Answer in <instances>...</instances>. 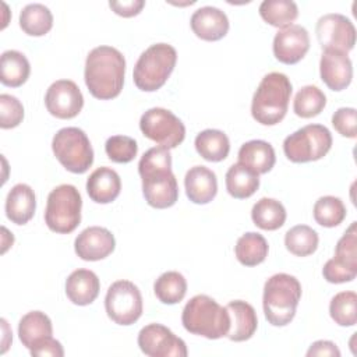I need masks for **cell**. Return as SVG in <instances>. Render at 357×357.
Here are the masks:
<instances>
[{"label": "cell", "instance_id": "1", "mask_svg": "<svg viewBox=\"0 0 357 357\" xmlns=\"http://www.w3.org/2000/svg\"><path fill=\"white\" fill-rule=\"evenodd\" d=\"M138 173L148 205L165 209L176 204L178 199V185L172 172V155L167 148L153 146L148 149L139 159Z\"/></svg>", "mask_w": 357, "mask_h": 357}, {"label": "cell", "instance_id": "2", "mask_svg": "<svg viewBox=\"0 0 357 357\" xmlns=\"http://www.w3.org/2000/svg\"><path fill=\"white\" fill-rule=\"evenodd\" d=\"M124 74L126 59L116 47L98 46L88 53L84 78L93 98L109 100L119 96L123 89Z\"/></svg>", "mask_w": 357, "mask_h": 357}, {"label": "cell", "instance_id": "3", "mask_svg": "<svg viewBox=\"0 0 357 357\" xmlns=\"http://www.w3.org/2000/svg\"><path fill=\"white\" fill-rule=\"evenodd\" d=\"M291 91L293 86L286 74H266L252 96L251 114L254 120L262 126L280 123L287 113Z\"/></svg>", "mask_w": 357, "mask_h": 357}, {"label": "cell", "instance_id": "4", "mask_svg": "<svg viewBox=\"0 0 357 357\" xmlns=\"http://www.w3.org/2000/svg\"><path fill=\"white\" fill-rule=\"evenodd\" d=\"M301 298V284L289 273L271 276L264 286L262 307L266 321L273 326L290 324Z\"/></svg>", "mask_w": 357, "mask_h": 357}, {"label": "cell", "instance_id": "5", "mask_svg": "<svg viewBox=\"0 0 357 357\" xmlns=\"http://www.w3.org/2000/svg\"><path fill=\"white\" fill-rule=\"evenodd\" d=\"M181 322L187 332L206 339H220L227 335L230 328L226 307L219 305L206 294H197L185 304Z\"/></svg>", "mask_w": 357, "mask_h": 357}, {"label": "cell", "instance_id": "6", "mask_svg": "<svg viewBox=\"0 0 357 357\" xmlns=\"http://www.w3.org/2000/svg\"><path fill=\"white\" fill-rule=\"evenodd\" d=\"M177 52L169 43H155L141 53L134 66V84L138 89L153 92L162 88L174 70Z\"/></svg>", "mask_w": 357, "mask_h": 357}, {"label": "cell", "instance_id": "7", "mask_svg": "<svg viewBox=\"0 0 357 357\" xmlns=\"http://www.w3.org/2000/svg\"><path fill=\"white\" fill-rule=\"evenodd\" d=\"M82 198L73 184H60L47 195L45 223L59 234L74 231L81 222Z\"/></svg>", "mask_w": 357, "mask_h": 357}, {"label": "cell", "instance_id": "8", "mask_svg": "<svg viewBox=\"0 0 357 357\" xmlns=\"http://www.w3.org/2000/svg\"><path fill=\"white\" fill-rule=\"evenodd\" d=\"M56 159L71 173L82 174L93 163V149L86 134L78 127L59 130L52 141Z\"/></svg>", "mask_w": 357, "mask_h": 357}, {"label": "cell", "instance_id": "9", "mask_svg": "<svg viewBox=\"0 0 357 357\" xmlns=\"http://www.w3.org/2000/svg\"><path fill=\"white\" fill-rule=\"evenodd\" d=\"M331 146L332 134L322 124L304 126L283 141V152L294 163L319 160L329 152Z\"/></svg>", "mask_w": 357, "mask_h": 357}, {"label": "cell", "instance_id": "10", "mask_svg": "<svg viewBox=\"0 0 357 357\" xmlns=\"http://www.w3.org/2000/svg\"><path fill=\"white\" fill-rule=\"evenodd\" d=\"M139 128L146 138L167 149L178 146L185 138V127L183 121L163 107H152L146 110L141 116Z\"/></svg>", "mask_w": 357, "mask_h": 357}, {"label": "cell", "instance_id": "11", "mask_svg": "<svg viewBox=\"0 0 357 357\" xmlns=\"http://www.w3.org/2000/svg\"><path fill=\"white\" fill-rule=\"evenodd\" d=\"M107 317L119 325H131L142 315V296L130 280H117L110 284L105 297Z\"/></svg>", "mask_w": 357, "mask_h": 357}, {"label": "cell", "instance_id": "12", "mask_svg": "<svg viewBox=\"0 0 357 357\" xmlns=\"http://www.w3.org/2000/svg\"><path fill=\"white\" fill-rule=\"evenodd\" d=\"M322 275L329 283L351 282L357 276V222H353L339 238L335 257L326 261Z\"/></svg>", "mask_w": 357, "mask_h": 357}, {"label": "cell", "instance_id": "13", "mask_svg": "<svg viewBox=\"0 0 357 357\" xmlns=\"http://www.w3.org/2000/svg\"><path fill=\"white\" fill-rule=\"evenodd\" d=\"M315 33L322 50L347 54L356 45V28L343 14L331 13L322 15L317 22Z\"/></svg>", "mask_w": 357, "mask_h": 357}, {"label": "cell", "instance_id": "14", "mask_svg": "<svg viewBox=\"0 0 357 357\" xmlns=\"http://www.w3.org/2000/svg\"><path fill=\"white\" fill-rule=\"evenodd\" d=\"M138 346L149 357H185L187 346L169 328L160 324H149L138 333Z\"/></svg>", "mask_w": 357, "mask_h": 357}, {"label": "cell", "instance_id": "15", "mask_svg": "<svg viewBox=\"0 0 357 357\" xmlns=\"http://www.w3.org/2000/svg\"><path fill=\"white\" fill-rule=\"evenodd\" d=\"M45 105L47 112L57 119H73L84 106V96L71 79L54 81L46 91Z\"/></svg>", "mask_w": 357, "mask_h": 357}, {"label": "cell", "instance_id": "16", "mask_svg": "<svg viewBox=\"0 0 357 357\" xmlns=\"http://www.w3.org/2000/svg\"><path fill=\"white\" fill-rule=\"evenodd\" d=\"M273 54L283 64L298 63L310 49L308 31L298 25L291 24L280 28L273 38Z\"/></svg>", "mask_w": 357, "mask_h": 357}, {"label": "cell", "instance_id": "17", "mask_svg": "<svg viewBox=\"0 0 357 357\" xmlns=\"http://www.w3.org/2000/svg\"><path fill=\"white\" fill-rule=\"evenodd\" d=\"M114 236L110 230L100 226L86 227L74 241L75 254L84 261L103 259L114 251Z\"/></svg>", "mask_w": 357, "mask_h": 357}, {"label": "cell", "instance_id": "18", "mask_svg": "<svg viewBox=\"0 0 357 357\" xmlns=\"http://www.w3.org/2000/svg\"><path fill=\"white\" fill-rule=\"evenodd\" d=\"M319 74L332 91L346 89L353 78V64L346 53L324 50L319 60Z\"/></svg>", "mask_w": 357, "mask_h": 357}, {"label": "cell", "instance_id": "19", "mask_svg": "<svg viewBox=\"0 0 357 357\" xmlns=\"http://www.w3.org/2000/svg\"><path fill=\"white\" fill-rule=\"evenodd\" d=\"M190 25L199 39L215 42L226 36L229 31V18L220 8L205 6L192 13Z\"/></svg>", "mask_w": 357, "mask_h": 357}, {"label": "cell", "instance_id": "20", "mask_svg": "<svg viewBox=\"0 0 357 357\" xmlns=\"http://www.w3.org/2000/svg\"><path fill=\"white\" fill-rule=\"evenodd\" d=\"M185 194L194 204H208L218 192L216 174L206 166L191 167L184 177Z\"/></svg>", "mask_w": 357, "mask_h": 357}, {"label": "cell", "instance_id": "21", "mask_svg": "<svg viewBox=\"0 0 357 357\" xmlns=\"http://www.w3.org/2000/svg\"><path fill=\"white\" fill-rule=\"evenodd\" d=\"M230 317V328L227 337L233 342L248 340L257 331L258 318L254 307L243 300L230 301L226 305Z\"/></svg>", "mask_w": 357, "mask_h": 357}, {"label": "cell", "instance_id": "22", "mask_svg": "<svg viewBox=\"0 0 357 357\" xmlns=\"http://www.w3.org/2000/svg\"><path fill=\"white\" fill-rule=\"evenodd\" d=\"M121 190V180L116 170L107 166L93 170L86 180V192L93 202L110 204Z\"/></svg>", "mask_w": 357, "mask_h": 357}, {"label": "cell", "instance_id": "23", "mask_svg": "<svg viewBox=\"0 0 357 357\" xmlns=\"http://www.w3.org/2000/svg\"><path fill=\"white\" fill-rule=\"evenodd\" d=\"M100 290V282L95 272L77 269L66 280V294L75 305H88L95 301Z\"/></svg>", "mask_w": 357, "mask_h": 357}, {"label": "cell", "instance_id": "24", "mask_svg": "<svg viewBox=\"0 0 357 357\" xmlns=\"http://www.w3.org/2000/svg\"><path fill=\"white\" fill-rule=\"evenodd\" d=\"M36 209V197L33 190L24 183L15 184L6 198V216L15 225L28 223Z\"/></svg>", "mask_w": 357, "mask_h": 357}, {"label": "cell", "instance_id": "25", "mask_svg": "<svg viewBox=\"0 0 357 357\" xmlns=\"http://www.w3.org/2000/svg\"><path fill=\"white\" fill-rule=\"evenodd\" d=\"M238 162L257 174H265L275 166V149L264 139H251L238 149Z\"/></svg>", "mask_w": 357, "mask_h": 357}, {"label": "cell", "instance_id": "26", "mask_svg": "<svg viewBox=\"0 0 357 357\" xmlns=\"http://www.w3.org/2000/svg\"><path fill=\"white\" fill-rule=\"evenodd\" d=\"M52 321L42 311H29L20 319L18 336L21 343L29 350L43 339L52 336Z\"/></svg>", "mask_w": 357, "mask_h": 357}, {"label": "cell", "instance_id": "27", "mask_svg": "<svg viewBox=\"0 0 357 357\" xmlns=\"http://www.w3.org/2000/svg\"><path fill=\"white\" fill-rule=\"evenodd\" d=\"M31 73L28 59L18 50H6L0 57V81L6 86L17 88L25 84Z\"/></svg>", "mask_w": 357, "mask_h": 357}, {"label": "cell", "instance_id": "28", "mask_svg": "<svg viewBox=\"0 0 357 357\" xmlns=\"http://www.w3.org/2000/svg\"><path fill=\"white\" fill-rule=\"evenodd\" d=\"M259 187V174L244 166L243 163H234L226 173V190L237 199L251 197Z\"/></svg>", "mask_w": 357, "mask_h": 357}, {"label": "cell", "instance_id": "29", "mask_svg": "<svg viewBox=\"0 0 357 357\" xmlns=\"http://www.w3.org/2000/svg\"><path fill=\"white\" fill-rule=\"evenodd\" d=\"M195 149L208 162L225 160L230 152V141L220 130L208 128L195 137Z\"/></svg>", "mask_w": 357, "mask_h": 357}, {"label": "cell", "instance_id": "30", "mask_svg": "<svg viewBox=\"0 0 357 357\" xmlns=\"http://www.w3.org/2000/svg\"><path fill=\"white\" fill-rule=\"evenodd\" d=\"M251 219L262 230H278L286 222V209L280 201L264 197L254 204Z\"/></svg>", "mask_w": 357, "mask_h": 357}, {"label": "cell", "instance_id": "31", "mask_svg": "<svg viewBox=\"0 0 357 357\" xmlns=\"http://www.w3.org/2000/svg\"><path fill=\"white\" fill-rule=\"evenodd\" d=\"M268 243L265 237L255 231L244 233L236 243L234 254L237 261L245 266H255L268 257Z\"/></svg>", "mask_w": 357, "mask_h": 357}, {"label": "cell", "instance_id": "32", "mask_svg": "<svg viewBox=\"0 0 357 357\" xmlns=\"http://www.w3.org/2000/svg\"><path fill=\"white\" fill-rule=\"evenodd\" d=\"M20 26L31 36H43L53 26L52 11L40 3L26 4L20 13Z\"/></svg>", "mask_w": 357, "mask_h": 357}, {"label": "cell", "instance_id": "33", "mask_svg": "<svg viewBox=\"0 0 357 357\" xmlns=\"http://www.w3.org/2000/svg\"><path fill=\"white\" fill-rule=\"evenodd\" d=\"M259 15L269 25L284 28L298 17V8L291 0H264L259 6Z\"/></svg>", "mask_w": 357, "mask_h": 357}, {"label": "cell", "instance_id": "34", "mask_svg": "<svg viewBox=\"0 0 357 357\" xmlns=\"http://www.w3.org/2000/svg\"><path fill=\"white\" fill-rule=\"evenodd\" d=\"M153 291L160 303L177 304L185 297L187 280L180 272L169 271L162 273L156 279L153 284Z\"/></svg>", "mask_w": 357, "mask_h": 357}, {"label": "cell", "instance_id": "35", "mask_svg": "<svg viewBox=\"0 0 357 357\" xmlns=\"http://www.w3.org/2000/svg\"><path fill=\"white\" fill-rule=\"evenodd\" d=\"M318 241V233L307 225L293 226L284 236L286 248L296 257H307L315 252Z\"/></svg>", "mask_w": 357, "mask_h": 357}, {"label": "cell", "instance_id": "36", "mask_svg": "<svg viewBox=\"0 0 357 357\" xmlns=\"http://www.w3.org/2000/svg\"><path fill=\"white\" fill-rule=\"evenodd\" d=\"M325 105V93L315 85H305L296 93L293 110L298 117L311 119L318 116L324 110Z\"/></svg>", "mask_w": 357, "mask_h": 357}, {"label": "cell", "instance_id": "37", "mask_svg": "<svg viewBox=\"0 0 357 357\" xmlns=\"http://www.w3.org/2000/svg\"><path fill=\"white\" fill-rule=\"evenodd\" d=\"M314 219L324 227L339 226L346 218V206L343 201L333 195H325L314 204Z\"/></svg>", "mask_w": 357, "mask_h": 357}, {"label": "cell", "instance_id": "38", "mask_svg": "<svg viewBox=\"0 0 357 357\" xmlns=\"http://www.w3.org/2000/svg\"><path fill=\"white\" fill-rule=\"evenodd\" d=\"M331 318L340 326H353L357 322V294L351 290L335 294L329 304Z\"/></svg>", "mask_w": 357, "mask_h": 357}, {"label": "cell", "instance_id": "39", "mask_svg": "<svg viewBox=\"0 0 357 357\" xmlns=\"http://www.w3.org/2000/svg\"><path fill=\"white\" fill-rule=\"evenodd\" d=\"M107 158L116 163L131 162L138 152L137 141L128 135H113L105 144Z\"/></svg>", "mask_w": 357, "mask_h": 357}, {"label": "cell", "instance_id": "40", "mask_svg": "<svg viewBox=\"0 0 357 357\" xmlns=\"http://www.w3.org/2000/svg\"><path fill=\"white\" fill-rule=\"evenodd\" d=\"M24 119V106L13 95L1 93L0 95V127L14 128Z\"/></svg>", "mask_w": 357, "mask_h": 357}, {"label": "cell", "instance_id": "41", "mask_svg": "<svg viewBox=\"0 0 357 357\" xmlns=\"http://www.w3.org/2000/svg\"><path fill=\"white\" fill-rule=\"evenodd\" d=\"M332 126L335 130L346 137L356 138L357 134V112L354 107H340L332 116Z\"/></svg>", "mask_w": 357, "mask_h": 357}, {"label": "cell", "instance_id": "42", "mask_svg": "<svg viewBox=\"0 0 357 357\" xmlns=\"http://www.w3.org/2000/svg\"><path fill=\"white\" fill-rule=\"evenodd\" d=\"M31 356L33 357H63L64 350L59 340L53 339V336H49L39 342L36 346H33L29 350Z\"/></svg>", "mask_w": 357, "mask_h": 357}, {"label": "cell", "instance_id": "43", "mask_svg": "<svg viewBox=\"0 0 357 357\" xmlns=\"http://www.w3.org/2000/svg\"><path fill=\"white\" fill-rule=\"evenodd\" d=\"M144 0H127V1H109V7L120 17H134L144 8Z\"/></svg>", "mask_w": 357, "mask_h": 357}, {"label": "cell", "instance_id": "44", "mask_svg": "<svg viewBox=\"0 0 357 357\" xmlns=\"http://www.w3.org/2000/svg\"><path fill=\"white\" fill-rule=\"evenodd\" d=\"M307 356H331V357H340V350L337 346L331 340H317L311 344L307 351Z\"/></svg>", "mask_w": 357, "mask_h": 357}]
</instances>
